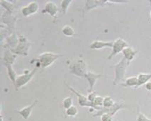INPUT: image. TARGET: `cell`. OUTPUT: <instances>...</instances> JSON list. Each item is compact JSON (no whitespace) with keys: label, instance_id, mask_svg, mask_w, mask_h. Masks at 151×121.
<instances>
[{"label":"cell","instance_id":"7a4b0ae2","mask_svg":"<svg viewBox=\"0 0 151 121\" xmlns=\"http://www.w3.org/2000/svg\"><path fill=\"white\" fill-rule=\"evenodd\" d=\"M129 66L128 62L124 57H122L119 60V62L114 64L113 67L114 69V84L117 85L119 83L124 81L126 72V68Z\"/></svg>","mask_w":151,"mask_h":121},{"label":"cell","instance_id":"83f0119b","mask_svg":"<svg viewBox=\"0 0 151 121\" xmlns=\"http://www.w3.org/2000/svg\"><path fill=\"white\" fill-rule=\"evenodd\" d=\"M137 121H151V119L148 118L146 115H144L143 113H140L138 110V116H137Z\"/></svg>","mask_w":151,"mask_h":121},{"label":"cell","instance_id":"2e32d148","mask_svg":"<svg viewBox=\"0 0 151 121\" xmlns=\"http://www.w3.org/2000/svg\"><path fill=\"white\" fill-rule=\"evenodd\" d=\"M122 53L123 55H124V57L128 62V64H130V62L135 58L137 53H138V51L134 50V49L131 48V47L129 46L123 50Z\"/></svg>","mask_w":151,"mask_h":121},{"label":"cell","instance_id":"4dcf8cb0","mask_svg":"<svg viewBox=\"0 0 151 121\" xmlns=\"http://www.w3.org/2000/svg\"><path fill=\"white\" fill-rule=\"evenodd\" d=\"M97 96V94H96V92H89L87 95V99L89 100V101L90 102L93 103V101H94V99H96V97Z\"/></svg>","mask_w":151,"mask_h":121},{"label":"cell","instance_id":"5bb4252c","mask_svg":"<svg viewBox=\"0 0 151 121\" xmlns=\"http://www.w3.org/2000/svg\"><path fill=\"white\" fill-rule=\"evenodd\" d=\"M114 41H102V40H94L90 45V48L92 50H100L105 48H112Z\"/></svg>","mask_w":151,"mask_h":121},{"label":"cell","instance_id":"1f68e13d","mask_svg":"<svg viewBox=\"0 0 151 121\" xmlns=\"http://www.w3.org/2000/svg\"><path fill=\"white\" fill-rule=\"evenodd\" d=\"M145 89H146L147 90H148V91H150V92H151V82H150H150H147V84H145Z\"/></svg>","mask_w":151,"mask_h":121},{"label":"cell","instance_id":"9c48e42d","mask_svg":"<svg viewBox=\"0 0 151 121\" xmlns=\"http://www.w3.org/2000/svg\"><path fill=\"white\" fill-rule=\"evenodd\" d=\"M129 46V44H128V43L125 40L122 39V38H121L116 39L115 41H114V45L113 47H112L111 52L110 55H109L108 59H111L114 56L118 55L120 52H122L124 49Z\"/></svg>","mask_w":151,"mask_h":121},{"label":"cell","instance_id":"603a6c76","mask_svg":"<svg viewBox=\"0 0 151 121\" xmlns=\"http://www.w3.org/2000/svg\"><path fill=\"white\" fill-rule=\"evenodd\" d=\"M78 113V109L77 108V106H73L70 108H68V109L65 110V115L68 117H74L76 116Z\"/></svg>","mask_w":151,"mask_h":121},{"label":"cell","instance_id":"f1b7e54d","mask_svg":"<svg viewBox=\"0 0 151 121\" xmlns=\"http://www.w3.org/2000/svg\"><path fill=\"white\" fill-rule=\"evenodd\" d=\"M101 121H113V116L109 113H104L101 115Z\"/></svg>","mask_w":151,"mask_h":121},{"label":"cell","instance_id":"f546056e","mask_svg":"<svg viewBox=\"0 0 151 121\" xmlns=\"http://www.w3.org/2000/svg\"><path fill=\"white\" fill-rule=\"evenodd\" d=\"M21 11H22V14L24 17H28L29 16H31V13H30L29 7H28L27 5L21 9Z\"/></svg>","mask_w":151,"mask_h":121},{"label":"cell","instance_id":"ffe728a7","mask_svg":"<svg viewBox=\"0 0 151 121\" xmlns=\"http://www.w3.org/2000/svg\"><path fill=\"white\" fill-rule=\"evenodd\" d=\"M0 4H1V6L4 9L5 11L7 12V13L10 14H12L15 9L14 4L13 3L9 1H0Z\"/></svg>","mask_w":151,"mask_h":121},{"label":"cell","instance_id":"7402d4cb","mask_svg":"<svg viewBox=\"0 0 151 121\" xmlns=\"http://www.w3.org/2000/svg\"><path fill=\"white\" fill-rule=\"evenodd\" d=\"M28 7H29V11L31 13V15L35 14L38 12V9H39V5L37 1H31L29 4L27 5Z\"/></svg>","mask_w":151,"mask_h":121},{"label":"cell","instance_id":"4316f807","mask_svg":"<svg viewBox=\"0 0 151 121\" xmlns=\"http://www.w3.org/2000/svg\"><path fill=\"white\" fill-rule=\"evenodd\" d=\"M103 102H104V98L102 96H97L96 97V99H94V101H93V104L94 106L96 107V108H100V107L103 106Z\"/></svg>","mask_w":151,"mask_h":121},{"label":"cell","instance_id":"30bf717a","mask_svg":"<svg viewBox=\"0 0 151 121\" xmlns=\"http://www.w3.org/2000/svg\"><path fill=\"white\" fill-rule=\"evenodd\" d=\"M58 12V8L57 4L53 1H47L45 4L44 9L41 11L42 14H48L52 17L54 22L57 19Z\"/></svg>","mask_w":151,"mask_h":121},{"label":"cell","instance_id":"4fadbf2b","mask_svg":"<svg viewBox=\"0 0 151 121\" xmlns=\"http://www.w3.org/2000/svg\"><path fill=\"white\" fill-rule=\"evenodd\" d=\"M17 55H15L14 53H13L12 51L10 49H6L4 50V55H3L2 59H3V63L5 66L7 65H12L13 66L14 63L17 59Z\"/></svg>","mask_w":151,"mask_h":121},{"label":"cell","instance_id":"5b68a950","mask_svg":"<svg viewBox=\"0 0 151 121\" xmlns=\"http://www.w3.org/2000/svg\"><path fill=\"white\" fill-rule=\"evenodd\" d=\"M37 69H38V67H35L34 69H33L31 71L25 70L23 74L18 75L14 86L16 91H18L19 89L24 87V86L27 84L29 82H31L33 76L35 75V74L36 73Z\"/></svg>","mask_w":151,"mask_h":121},{"label":"cell","instance_id":"d4e9b609","mask_svg":"<svg viewBox=\"0 0 151 121\" xmlns=\"http://www.w3.org/2000/svg\"><path fill=\"white\" fill-rule=\"evenodd\" d=\"M115 101L110 96H106L104 98V102H103V106L104 108H111V107L114 106L115 104Z\"/></svg>","mask_w":151,"mask_h":121},{"label":"cell","instance_id":"cb8c5ba5","mask_svg":"<svg viewBox=\"0 0 151 121\" xmlns=\"http://www.w3.org/2000/svg\"><path fill=\"white\" fill-rule=\"evenodd\" d=\"M62 32L65 36L67 37H72L75 35V31L71 26L69 25H65L63 28Z\"/></svg>","mask_w":151,"mask_h":121},{"label":"cell","instance_id":"484cf974","mask_svg":"<svg viewBox=\"0 0 151 121\" xmlns=\"http://www.w3.org/2000/svg\"><path fill=\"white\" fill-rule=\"evenodd\" d=\"M63 106L65 109L67 110L70 108L71 106H73V100L72 97L68 96V97H65L63 100Z\"/></svg>","mask_w":151,"mask_h":121},{"label":"cell","instance_id":"e0dca14e","mask_svg":"<svg viewBox=\"0 0 151 121\" xmlns=\"http://www.w3.org/2000/svg\"><path fill=\"white\" fill-rule=\"evenodd\" d=\"M124 87H135L138 88V79L137 77H130L126 79L125 82L122 84Z\"/></svg>","mask_w":151,"mask_h":121},{"label":"cell","instance_id":"52a82bcc","mask_svg":"<svg viewBox=\"0 0 151 121\" xmlns=\"http://www.w3.org/2000/svg\"><path fill=\"white\" fill-rule=\"evenodd\" d=\"M126 108V105L124 103L120 102V103H115L114 106L111 107V108H104V107H101L99 110H96L94 113V115H92L93 117H101V115H103L104 113H109L110 115H111L112 116H114V115L116 113V112H118L119 110L124 109Z\"/></svg>","mask_w":151,"mask_h":121},{"label":"cell","instance_id":"6da1fadb","mask_svg":"<svg viewBox=\"0 0 151 121\" xmlns=\"http://www.w3.org/2000/svg\"><path fill=\"white\" fill-rule=\"evenodd\" d=\"M63 55H61V54L45 52L38 55V57L36 58L33 59L31 62H33V61L36 62V67L38 68L39 67H41L43 69H45V68H48V67L51 66L58 59H59Z\"/></svg>","mask_w":151,"mask_h":121},{"label":"cell","instance_id":"7c38bea8","mask_svg":"<svg viewBox=\"0 0 151 121\" xmlns=\"http://www.w3.org/2000/svg\"><path fill=\"white\" fill-rule=\"evenodd\" d=\"M37 103H38V100H36V101H33V103H31V104L29 105V106H26L24 107V108H22V109L17 110V112L18 113L19 115H21V116L23 117V118L25 119V120H27V119H29V117L31 116L33 108H34V107L36 106Z\"/></svg>","mask_w":151,"mask_h":121},{"label":"cell","instance_id":"d6986e66","mask_svg":"<svg viewBox=\"0 0 151 121\" xmlns=\"http://www.w3.org/2000/svg\"><path fill=\"white\" fill-rule=\"evenodd\" d=\"M6 70H7L8 77H9L10 80L12 81V82L13 83L14 86H15L16 81H17V78L18 75L17 74V72H16V71L13 68V66L12 65H7L6 66Z\"/></svg>","mask_w":151,"mask_h":121},{"label":"cell","instance_id":"ac0fdd59","mask_svg":"<svg viewBox=\"0 0 151 121\" xmlns=\"http://www.w3.org/2000/svg\"><path fill=\"white\" fill-rule=\"evenodd\" d=\"M138 87L142 85H145L151 79V74L140 73L138 75Z\"/></svg>","mask_w":151,"mask_h":121},{"label":"cell","instance_id":"9a60e30c","mask_svg":"<svg viewBox=\"0 0 151 121\" xmlns=\"http://www.w3.org/2000/svg\"><path fill=\"white\" fill-rule=\"evenodd\" d=\"M19 43V36H17L15 32L10 34L6 39V48L10 50H13L17 46Z\"/></svg>","mask_w":151,"mask_h":121},{"label":"cell","instance_id":"ba28073f","mask_svg":"<svg viewBox=\"0 0 151 121\" xmlns=\"http://www.w3.org/2000/svg\"><path fill=\"white\" fill-rule=\"evenodd\" d=\"M129 1H97V0H87L86 1L85 8H84V12L89 11L94 9L104 6L109 4H120V3H128Z\"/></svg>","mask_w":151,"mask_h":121},{"label":"cell","instance_id":"8992f818","mask_svg":"<svg viewBox=\"0 0 151 121\" xmlns=\"http://www.w3.org/2000/svg\"><path fill=\"white\" fill-rule=\"evenodd\" d=\"M64 83H65V84L66 85V87L70 89V91H71V92L77 96V98H78V102L80 106L81 107H89V108H93V109L96 110L100 109V108H101V107L99 108H96V107L94 106V104H93L92 102L89 101V100L87 99V96H85V95H83V94H81V93H80L79 92H78V91L75 90V89H74V88H73V87H72L71 86H70L68 84H67L65 82Z\"/></svg>","mask_w":151,"mask_h":121},{"label":"cell","instance_id":"44dd1931","mask_svg":"<svg viewBox=\"0 0 151 121\" xmlns=\"http://www.w3.org/2000/svg\"><path fill=\"white\" fill-rule=\"evenodd\" d=\"M73 3V1L70 0H64L60 2V13L61 14L65 16L68 12V9L69 8L70 5Z\"/></svg>","mask_w":151,"mask_h":121},{"label":"cell","instance_id":"836d02e7","mask_svg":"<svg viewBox=\"0 0 151 121\" xmlns=\"http://www.w3.org/2000/svg\"><path fill=\"white\" fill-rule=\"evenodd\" d=\"M150 3H151V1H150Z\"/></svg>","mask_w":151,"mask_h":121},{"label":"cell","instance_id":"8fae6325","mask_svg":"<svg viewBox=\"0 0 151 121\" xmlns=\"http://www.w3.org/2000/svg\"><path fill=\"white\" fill-rule=\"evenodd\" d=\"M101 77H102V75L100 74L94 73L91 71H88L86 73V74L85 75V78L87 80L89 85L88 89L89 93L94 92L93 89H94V86L96 84V82H97V80Z\"/></svg>","mask_w":151,"mask_h":121},{"label":"cell","instance_id":"277c9868","mask_svg":"<svg viewBox=\"0 0 151 121\" xmlns=\"http://www.w3.org/2000/svg\"><path fill=\"white\" fill-rule=\"evenodd\" d=\"M31 43L25 36L23 35H19L18 45L14 49L11 50L15 55L26 57L27 55H29V51L31 48Z\"/></svg>","mask_w":151,"mask_h":121},{"label":"cell","instance_id":"3957f363","mask_svg":"<svg viewBox=\"0 0 151 121\" xmlns=\"http://www.w3.org/2000/svg\"><path fill=\"white\" fill-rule=\"evenodd\" d=\"M69 71L70 73L74 75H76L80 77H85L86 73L88 72L87 63L82 59H75L70 62Z\"/></svg>","mask_w":151,"mask_h":121},{"label":"cell","instance_id":"d6a6232c","mask_svg":"<svg viewBox=\"0 0 151 121\" xmlns=\"http://www.w3.org/2000/svg\"><path fill=\"white\" fill-rule=\"evenodd\" d=\"M150 20H151V10H150Z\"/></svg>","mask_w":151,"mask_h":121}]
</instances>
